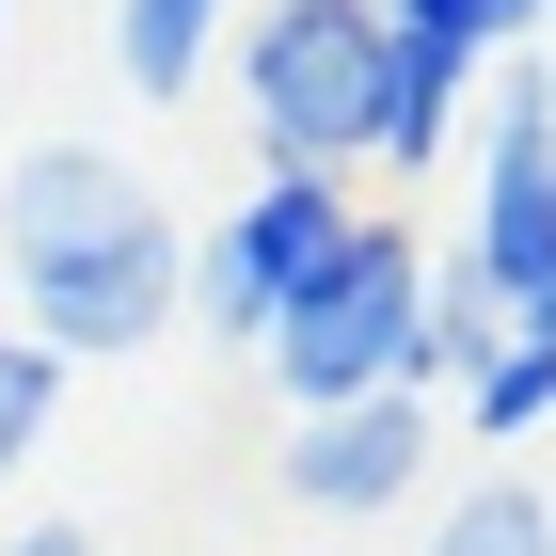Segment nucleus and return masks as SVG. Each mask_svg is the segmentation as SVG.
Instances as JSON below:
<instances>
[{
    "instance_id": "nucleus-7",
    "label": "nucleus",
    "mask_w": 556,
    "mask_h": 556,
    "mask_svg": "<svg viewBox=\"0 0 556 556\" xmlns=\"http://www.w3.org/2000/svg\"><path fill=\"white\" fill-rule=\"evenodd\" d=\"M462 96H477V48L382 33V112H366V160H382V175H429L445 143H462Z\"/></svg>"
},
{
    "instance_id": "nucleus-10",
    "label": "nucleus",
    "mask_w": 556,
    "mask_h": 556,
    "mask_svg": "<svg viewBox=\"0 0 556 556\" xmlns=\"http://www.w3.org/2000/svg\"><path fill=\"white\" fill-rule=\"evenodd\" d=\"M207 33H223V0H112V64H128L143 96L207 80Z\"/></svg>"
},
{
    "instance_id": "nucleus-13",
    "label": "nucleus",
    "mask_w": 556,
    "mask_h": 556,
    "mask_svg": "<svg viewBox=\"0 0 556 556\" xmlns=\"http://www.w3.org/2000/svg\"><path fill=\"white\" fill-rule=\"evenodd\" d=\"M509 33H541V0H477V48H509Z\"/></svg>"
},
{
    "instance_id": "nucleus-11",
    "label": "nucleus",
    "mask_w": 556,
    "mask_h": 556,
    "mask_svg": "<svg viewBox=\"0 0 556 556\" xmlns=\"http://www.w3.org/2000/svg\"><path fill=\"white\" fill-rule=\"evenodd\" d=\"M541 414H556V350H541V334H509V350L462 382V429H477V445H525Z\"/></svg>"
},
{
    "instance_id": "nucleus-12",
    "label": "nucleus",
    "mask_w": 556,
    "mask_h": 556,
    "mask_svg": "<svg viewBox=\"0 0 556 556\" xmlns=\"http://www.w3.org/2000/svg\"><path fill=\"white\" fill-rule=\"evenodd\" d=\"M48 414H64V366H48L33 334H0V477H33V445H48Z\"/></svg>"
},
{
    "instance_id": "nucleus-15",
    "label": "nucleus",
    "mask_w": 556,
    "mask_h": 556,
    "mask_svg": "<svg viewBox=\"0 0 556 556\" xmlns=\"http://www.w3.org/2000/svg\"><path fill=\"white\" fill-rule=\"evenodd\" d=\"M509 334H541V350H556V287H541V302H525V318H509Z\"/></svg>"
},
{
    "instance_id": "nucleus-14",
    "label": "nucleus",
    "mask_w": 556,
    "mask_h": 556,
    "mask_svg": "<svg viewBox=\"0 0 556 556\" xmlns=\"http://www.w3.org/2000/svg\"><path fill=\"white\" fill-rule=\"evenodd\" d=\"M0 556H96V541H80V525H16Z\"/></svg>"
},
{
    "instance_id": "nucleus-1",
    "label": "nucleus",
    "mask_w": 556,
    "mask_h": 556,
    "mask_svg": "<svg viewBox=\"0 0 556 556\" xmlns=\"http://www.w3.org/2000/svg\"><path fill=\"white\" fill-rule=\"evenodd\" d=\"M0 255H16V302H33V350H48V366L143 350L175 318V287H191L175 207L112 160V143H33V160L0 175Z\"/></svg>"
},
{
    "instance_id": "nucleus-9",
    "label": "nucleus",
    "mask_w": 556,
    "mask_h": 556,
    "mask_svg": "<svg viewBox=\"0 0 556 556\" xmlns=\"http://www.w3.org/2000/svg\"><path fill=\"white\" fill-rule=\"evenodd\" d=\"M429 556H556L541 477H462V493L429 509Z\"/></svg>"
},
{
    "instance_id": "nucleus-8",
    "label": "nucleus",
    "mask_w": 556,
    "mask_h": 556,
    "mask_svg": "<svg viewBox=\"0 0 556 556\" xmlns=\"http://www.w3.org/2000/svg\"><path fill=\"white\" fill-rule=\"evenodd\" d=\"M493 350H509V302L445 255V270H429V318H414V397H429V382H477Z\"/></svg>"
},
{
    "instance_id": "nucleus-4",
    "label": "nucleus",
    "mask_w": 556,
    "mask_h": 556,
    "mask_svg": "<svg viewBox=\"0 0 556 556\" xmlns=\"http://www.w3.org/2000/svg\"><path fill=\"white\" fill-rule=\"evenodd\" d=\"M350 223H366V207H350L334 175H270V191H239V207H223V239H191V302H207L239 350H270V318L334 270Z\"/></svg>"
},
{
    "instance_id": "nucleus-6",
    "label": "nucleus",
    "mask_w": 556,
    "mask_h": 556,
    "mask_svg": "<svg viewBox=\"0 0 556 556\" xmlns=\"http://www.w3.org/2000/svg\"><path fill=\"white\" fill-rule=\"evenodd\" d=\"M414 462H429V397H350V414H287V493H302L318 525L414 509Z\"/></svg>"
},
{
    "instance_id": "nucleus-5",
    "label": "nucleus",
    "mask_w": 556,
    "mask_h": 556,
    "mask_svg": "<svg viewBox=\"0 0 556 556\" xmlns=\"http://www.w3.org/2000/svg\"><path fill=\"white\" fill-rule=\"evenodd\" d=\"M462 270L509 302V318L556 287V80H541V64H509V80H493V143H477V223H462Z\"/></svg>"
},
{
    "instance_id": "nucleus-3",
    "label": "nucleus",
    "mask_w": 556,
    "mask_h": 556,
    "mask_svg": "<svg viewBox=\"0 0 556 556\" xmlns=\"http://www.w3.org/2000/svg\"><path fill=\"white\" fill-rule=\"evenodd\" d=\"M239 112H255L270 175H350L366 160V112H382V16L366 0H255Z\"/></svg>"
},
{
    "instance_id": "nucleus-2",
    "label": "nucleus",
    "mask_w": 556,
    "mask_h": 556,
    "mask_svg": "<svg viewBox=\"0 0 556 556\" xmlns=\"http://www.w3.org/2000/svg\"><path fill=\"white\" fill-rule=\"evenodd\" d=\"M414 318H429V270H414V223H350L334 270L270 318V382L287 414H350V397H414Z\"/></svg>"
}]
</instances>
